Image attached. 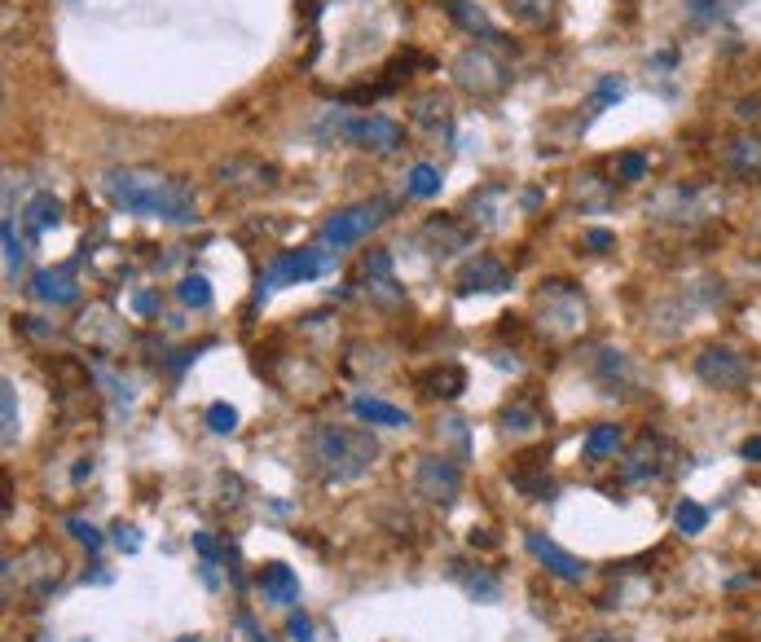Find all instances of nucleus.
<instances>
[{
  "mask_svg": "<svg viewBox=\"0 0 761 642\" xmlns=\"http://www.w3.org/2000/svg\"><path fill=\"white\" fill-rule=\"evenodd\" d=\"M102 194L119 212L128 216H150L168 220V225H194L198 220V198L185 181L150 168H115L102 176Z\"/></svg>",
  "mask_w": 761,
  "mask_h": 642,
  "instance_id": "obj_1",
  "label": "nucleus"
},
{
  "mask_svg": "<svg viewBox=\"0 0 761 642\" xmlns=\"http://www.w3.org/2000/svg\"><path fill=\"white\" fill-rule=\"evenodd\" d=\"M308 458L313 467L326 475L330 484H348V480H361L374 458H379V440L370 436L366 427H313L308 431Z\"/></svg>",
  "mask_w": 761,
  "mask_h": 642,
  "instance_id": "obj_2",
  "label": "nucleus"
},
{
  "mask_svg": "<svg viewBox=\"0 0 761 642\" xmlns=\"http://www.w3.org/2000/svg\"><path fill=\"white\" fill-rule=\"evenodd\" d=\"M317 137L326 141H344L357 150H374V154H396L405 146V128L388 115H348V110H330L317 124Z\"/></svg>",
  "mask_w": 761,
  "mask_h": 642,
  "instance_id": "obj_3",
  "label": "nucleus"
},
{
  "mask_svg": "<svg viewBox=\"0 0 761 642\" xmlns=\"http://www.w3.org/2000/svg\"><path fill=\"white\" fill-rule=\"evenodd\" d=\"M335 264V251L330 247H300V251H282V256L269 260V269L260 273V286H256V304L269 300L278 286H291V282H313Z\"/></svg>",
  "mask_w": 761,
  "mask_h": 642,
  "instance_id": "obj_4",
  "label": "nucleus"
},
{
  "mask_svg": "<svg viewBox=\"0 0 761 642\" xmlns=\"http://www.w3.org/2000/svg\"><path fill=\"white\" fill-rule=\"evenodd\" d=\"M392 212V203L388 198H366V203H352L344 207V212H335V216H326L322 220V229H317V242L322 247H352V242H361L366 234H374V229L388 220Z\"/></svg>",
  "mask_w": 761,
  "mask_h": 642,
  "instance_id": "obj_5",
  "label": "nucleus"
},
{
  "mask_svg": "<svg viewBox=\"0 0 761 642\" xmlns=\"http://www.w3.org/2000/svg\"><path fill=\"white\" fill-rule=\"evenodd\" d=\"M691 370H696L700 383H709L713 392H744L753 370H748V357H740L726 343H704V348L691 357Z\"/></svg>",
  "mask_w": 761,
  "mask_h": 642,
  "instance_id": "obj_6",
  "label": "nucleus"
},
{
  "mask_svg": "<svg viewBox=\"0 0 761 642\" xmlns=\"http://www.w3.org/2000/svg\"><path fill=\"white\" fill-rule=\"evenodd\" d=\"M506 80H511L506 66L493 58L489 49H480V44H471V49H462L454 58V84L471 97H498L506 88Z\"/></svg>",
  "mask_w": 761,
  "mask_h": 642,
  "instance_id": "obj_7",
  "label": "nucleus"
},
{
  "mask_svg": "<svg viewBox=\"0 0 761 642\" xmlns=\"http://www.w3.org/2000/svg\"><path fill=\"white\" fill-rule=\"evenodd\" d=\"M414 489L432 506H454L462 497V471L449 458L427 453V458H418V467H414Z\"/></svg>",
  "mask_w": 761,
  "mask_h": 642,
  "instance_id": "obj_8",
  "label": "nucleus"
},
{
  "mask_svg": "<svg viewBox=\"0 0 761 642\" xmlns=\"http://www.w3.org/2000/svg\"><path fill=\"white\" fill-rule=\"evenodd\" d=\"M216 181L225 190H242V194H260L278 185V168L264 159H251V154H234V159L216 163Z\"/></svg>",
  "mask_w": 761,
  "mask_h": 642,
  "instance_id": "obj_9",
  "label": "nucleus"
},
{
  "mask_svg": "<svg viewBox=\"0 0 761 642\" xmlns=\"http://www.w3.org/2000/svg\"><path fill=\"white\" fill-rule=\"evenodd\" d=\"M669 453V440L665 436H656V431H643V436L634 440V449L625 453V462H621V480L625 484H652L665 475V458Z\"/></svg>",
  "mask_w": 761,
  "mask_h": 642,
  "instance_id": "obj_10",
  "label": "nucleus"
},
{
  "mask_svg": "<svg viewBox=\"0 0 761 642\" xmlns=\"http://www.w3.org/2000/svg\"><path fill=\"white\" fill-rule=\"evenodd\" d=\"M515 286V273L506 269L502 260H493V256H476L467 264V269L458 273V291L462 295H498V291H511Z\"/></svg>",
  "mask_w": 761,
  "mask_h": 642,
  "instance_id": "obj_11",
  "label": "nucleus"
},
{
  "mask_svg": "<svg viewBox=\"0 0 761 642\" xmlns=\"http://www.w3.org/2000/svg\"><path fill=\"white\" fill-rule=\"evenodd\" d=\"M718 159H722V168L731 172L735 181L761 185V137H757V132H744V137L722 141Z\"/></svg>",
  "mask_w": 761,
  "mask_h": 642,
  "instance_id": "obj_12",
  "label": "nucleus"
},
{
  "mask_svg": "<svg viewBox=\"0 0 761 642\" xmlns=\"http://www.w3.org/2000/svg\"><path fill=\"white\" fill-rule=\"evenodd\" d=\"M524 546H528V555H533L550 572V577H559V581H581L590 572V563H581L577 555H568L564 546H555V541L542 537V533H524Z\"/></svg>",
  "mask_w": 761,
  "mask_h": 642,
  "instance_id": "obj_13",
  "label": "nucleus"
},
{
  "mask_svg": "<svg viewBox=\"0 0 761 642\" xmlns=\"http://www.w3.org/2000/svg\"><path fill=\"white\" fill-rule=\"evenodd\" d=\"M256 590H260V599L264 603H273V607H286L291 612L295 603H300V577H295L286 563H269V568L256 577Z\"/></svg>",
  "mask_w": 761,
  "mask_h": 642,
  "instance_id": "obj_14",
  "label": "nucleus"
},
{
  "mask_svg": "<svg viewBox=\"0 0 761 642\" xmlns=\"http://www.w3.org/2000/svg\"><path fill=\"white\" fill-rule=\"evenodd\" d=\"M31 295L44 304H75L80 300V282H75L71 264H62V269H40L36 278H31Z\"/></svg>",
  "mask_w": 761,
  "mask_h": 642,
  "instance_id": "obj_15",
  "label": "nucleus"
},
{
  "mask_svg": "<svg viewBox=\"0 0 761 642\" xmlns=\"http://www.w3.org/2000/svg\"><path fill=\"white\" fill-rule=\"evenodd\" d=\"M423 242H432L436 256H458L471 247V229H462L454 216H432L423 225Z\"/></svg>",
  "mask_w": 761,
  "mask_h": 642,
  "instance_id": "obj_16",
  "label": "nucleus"
},
{
  "mask_svg": "<svg viewBox=\"0 0 761 642\" xmlns=\"http://www.w3.org/2000/svg\"><path fill=\"white\" fill-rule=\"evenodd\" d=\"M352 414L370 427H410V414L388 405V401H379V396H357V401H352Z\"/></svg>",
  "mask_w": 761,
  "mask_h": 642,
  "instance_id": "obj_17",
  "label": "nucleus"
},
{
  "mask_svg": "<svg viewBox=\"0 0 761 642\" xmlns=\"http://www.w3.org/2000/svg\"><path fill=\"white\" fill-rule=\"evenodd\" d=\"M449 572H454V581H462V590H467L476 603H498L502 585H498V577H493L489 568H480L476 563V572H467V563H449Z\"/></svg>",
  "mask_w": 761,
  "mask_h": 642,
  "instance_id": "obj_18",
  "label": "nucleus"
},
{
  "mask_svg": "<svg viewBox=\"0 0 761 642\" xmlns=\"http://www.w3.org/2000/svg\"><path fill=\"white\" fill-rule=\"evenodd\" d=\"M440 9H445V14L454 18L462 31H471V36H480V40H502V31L493 27V22L484 18L476 5H467V0H440Z\"/></svg>",
  "mask_w": 761,
  "mask_h": 642,
  "instance_id": "obj_19",
  "label": "nucleus"
},
{
  "mask_svg": "<svg viewBox=\"0 0 761 642\" xmlns=\"http://www.w3.org/2000/svg\"><path fill=\"white\" fill-rule=\"evenodd\" d=\"M625 445V427H616V423H599L586 436V445H581V453H586L590 462H603V458H616Z\"/></svg>",
  "mask_w": 761,
  "mask_h": 642,
  "instance_id": "obj_20",
  "label": "nucleus"
},
{
  "mask_svg": "<svg viewBox=\"0 0 761 642\" xmlns=\"http://www.w3.org/2000/svg\"><path fill=\"white\" fill-rule=\"evenodd\" d=\"M506 14H511L515 22H524V27H550L559 14V0H502Z\"/></svg>",
  "mask_w": 761,
  "mask_h": 642,
  "instance_id": "obj_21",
  "label": "nucleus"
},
{
  "mask_svg": "<svg viewBox=\"0 0 761 642\" xmlns=\"http://www.w3.org/2000/svg\"><path fill=\"white\" fill-rule=\"evenodd\" d=\"M423 387H427V396L454 401V396L467 392V374H462V365H436L432 374H423Z\"/></svg>",
  "mask_w": 761,
  "mask_h": 642,
  "instance_id": "obj_22",
  "label": "nucleus"
},
{
  "mask_svg": "<svg viewBox=\"0 0 761 642\" xmlns=\"http://www.w3.org/2000/svg\"><path fill=\"white\" fill-rule=\"evenodd\" d=\"M449 102L440 93H427V97H418L414 102V124L418 128H427V132H449Z\"/></svg>",
  "mask_w": 761,
  "mask_h": 642,
  "instance_id": "obj_23",
  "label": "nucleus"
},
{
  "mask_svg": "<svg viewBox=\"0 0 761 642\" xmlns=\"http://www.w3.org/2000/svg\"><path fill=\"white\" fill-rule=\"evenodd\" d=\"M22 216H27V229H31V234H44V229H58V225H62V203H58L53 194H36Z\"/></svg>",
  "mask_w": 761,
  "mask_h": 642,
  "instance_id": "obj_24",
  "label": "nucleus"
},
{
  "mask_svg": "<svg viewBox=\"0 0 761 642\" xmlns=\"http://www.w3.org/2000/svg\"><path fill=\"white\" fill-rule=\"evenodd\" d=\"M176 300L185 308H212V282L203 273H185L181 286H176Z\"/></svg>",
  "mask_w": 761,
  "mask_h": 642,
  "instance_id": "obj_25",
  "label": "nucleus"
},
{
  "mask_svg": "<svg viewBox=\"0 0 761 642\" xmlns=\"http://www.w3.org/2000/svg\"><path fill=\"white\" fill-rule=\"evenodd\" d=\"M440 168H432V163H414L410 176H405V190H410L414 198H436L440 194Z\"/></svg>",
  "mask_w": 761,
  "mask_h": 642,
  "instance_id": "obj_26",
  "label": "nucleus"
},
{
  "mask_svg": "<svg viewBox=\"0 0 761 642\" xmlns=\"http://www.w3.org/2000/svg\"><path fill=\"white\" fill-rule=\"evenodd\" d=\"M0 418H5V431H0V440H5V449H14L18 440V392L14 383H0Z\"/></svg>",
  "mask_w": 761,
  "mask_h": 642,
  "instance_id": "obj_27",
  "label": "nucleus"
},
{
  "mask_svg": "<svg viewBox=\"0 0 761 642\" xmlns=\"http://www.w3.org/2000/svg\"><path fill=\"white\" fill-rule=\"evenodd\" d=\"M674 524H678V533L696 537V533H704V528H709V511H704L700 502H691V497H682L678 511H674Z\"/></svg>",
  "mask_w": 761,
  "mask_h": 642,
  "instance_id": "obj_28",
  "label": "nucleus"
},
{
  "mask_svg": "<svg viewBox=\"0 0 761 642\" xmlns=\"http://www.w3.org/2000/svg\"><path fill=\"white\" fill-rule=\"evenodd\" d=\"M502 427H506V431H537V427H542V418H537L533 405H520V401H515V405L502 409Z\"/></svg>",
  "mask_w": 761,
  "mask_h": 642,
  "instance_id": "obj_29",
  "label": "nucleus"
},
{
  "mask_svg": "<svg viewBox=\"0 0 761 642\" xmlns=\"http://www.w3.org/2000/svg\"><path fill=\"white\" fill-rule=\"evenodd\" d=\"M643 176H647V154L625 150L621 159H616V181H621V185H638Z\"/></svg>",
  "mask_w": 761,
  "mask_h": 642,
  "instance_id": "obj_30",
  "label": "nucleus"
},
{
  "mask_svg": "<svg viewBox=\"0 0 761 642\" xmlns=\"http://www.w3.org/2000/svg\"><path fill=\"white\" fill-rule=\"evenodd\" d=\"M207 427H212L216 436H229V431L238 427V409L225 405V401H212L207 405Z\"/></svg>",
  "mask_w": 761,
  "mask_h": 642,
  "instance_id": "obj_31",
  "label": "nucleus"
},
{
  "mask_svg": "<svg viewBox=\"0 0 761 642\" xmlns=\"http://www.w3.org/2000/svg\"><path fill=\"white\" fill-rule=\"evenodd\" d=\"M361 273H366V282H392V256L388 251H366Z\"/></svg>",
  "mask_w": 761,
  "mask_h": 642,
  "instance_id": "obj_32",
  "label": "nucleus"
},
{
  "mask_svg": "<svg viewBox=\"0 0 761 642\" xmlns=\"http://www.w3.org/2000/svg\"><path fill=\"white\" fill-rule=\"evenodd\" d=\"M0 238H5V273L14 278L18 273V264H22V242H18V234H14V220L5 216V225H0Z\"/></svg>",
  "mask_w": 761,
  "mask_h": 642,
  "instance_id": "obj_33",
  "label": "nucleus"
},
{
  "mask_svg": "<svg viewBox=\"0 0 761 642\" xmlns=\"http://www.w3.org/2000/svg\"><path fill=\"white\" fill-rule=\"evenodd\" d=\"M66 533L80 541V546H88V550H102V533H97L88 519H66Z\"/></svg>",
  "mask_w": 761,
  "mask_h": 642,
  "instance_id": "obj_34",
  "label": "nucleus"
},
{
  "mask_svg": "<svg viewBox=\"0 0 761 642\" xmlns=\"http://www.w3.org/2000/svg\"><path fill=\"white\" fill-rule=\"evenodd\" d=\"M286 638H291V642H317L313 638V621H308L304 612H291V616H286Z\"/></svg>",
  "mask_w": 761,
  "mask_h": 642,
  "instance_id": "obj_35",
  "label": "nucleus"
},
{
  "mask_svg": "<svg viewBox=\"0 0 761 642\" xmlns=\"http://www.w3.org/2000/svg\"><path fill=\"white\" fill-rule=\"evenodd\" d=\"M594 97H599V106L621 102V97H625V84L616 80V75H608V80H599V88H594Z\"/></svg>",
  "mask_w": 761,
  "mask_h": 642,
  "instance_id": "obj_36",
  "label": "nucleus"
},
{
  "mask_svg": "<svg viewBox=\"0 0 761 642\" xmlns=\"http://www.w3.org/2000/svg\"><path fill=\"white\" fill-rule=\"evenodd\" d=\"M581 242H586L590 251H612V247H616V238L608 234V229H586V234H581Z\"/></svg>",
  "mask_w": 761,
  "mask_h": 642,
  "instance_id": "obj_37",
  "label": "nucleus"
},
{
  "mask_svg": "<svg viewBox=\"0 0 761 642\" xmlns=\"http://www.w3.org/2000/svg\"><path fill=\"white\" fill-rule=\"evenodd\" d=\"M115 546L124 550V555H137V550H141V537H137V528H124V524H119V528H115Z\"/></svg>",
  "mask_w": 761,
  "mask_h": 642,
  "instance_id": "obj_38",
  "label": "nucleus"
},
{
  "mask_svg": "<svg viewBox=\"0 0 761 642\" xmlns=\"http://www.w3.org/2000/svg\"><path fill=\"white\" fill-rule=\"evenodd\" d=\"M194 550L203 555V563H216V559H220V546H216V541L207 537V533H194Z\"/></svg>",
  "mask_w": 761,
  "mask_h": 642,
  "instance_id": "obj_39",
  "label": "nucleus"
},
{
  "mask_svg": "<svg viewBox=\"0 0 761 642\" xmlns=\"http://www.w3.org/2000/svg\"><path fill=\"white\" fill-rule=\"evenodd\" d=\"M132 308H137V313H159V295L137 291V295H132Z\"/></svg>",
  "mask_w": 761,
  "mask_h": 642,
  "instance_id": "obj_40",
  "label": "nucleus"
},
{
  "mask_svg": "<svg viewBox=\"0 0 761 642\" xmlns=\"http://www.w3.org/2000/svg\"><path fill=\"white\" fill-rule=\"evenodd\" d=\"M687 5H691V14H696L700 22H709L713 14H718V0H687Z\"/></svg>",
  "mask_w": 761,
  "mask_h": 642,
  "instance_id": "obj_41",
  "label": "nucleus"
},
{
  "mask_svg": "<svg viewBox=\"0 0 761 642\" xmlns=\"http://www.w3.org/2000/svg\"><path fill=\"white\" fill-rule=\"evenodd\" d=\"M735 115H740V119H757V115H761V97H744Z\"/></svg>",
  "mask_w": 761,
  "mask_h": 642,
  "instance_id": "obj_42",
  "label": "nucleus"
},
{
  "mask_svg": "<svg viewBox=\"0 0 761 642\" xmlns=\"http://www.w3.org/2000/svg\"><path fill=\"white\" fill-rule=\"evenodd\" d=\"M740 453H744L748 462H761V436H748L744 445H740Z\"/></svg>",
  "mask_w": 761,
  "mask_h": 642,
  "instance_id": "obj_43",
  "label": "nucleus"
},
{
  "mask_svg": "<svg viewBox=\"0 0 761 642\" xmlns=\"http://www.w3.org/2000/svg\"><path fill=\"white\" fill-rule=\"evenodd\" d=\"M88 475H93V458H84V462H80V467H75V471H71V480H75V484H84V480H88Z\"/></svg>",
  "mask_w": 761,
  "mask_h": 642,
  "instance_id": "obj_44",
  "label": "nucleus"
},
{
  "mask_svg": "<svg viewBox=\"0 0 761 642\" xmlns=\"http://www.w3.org/2000/svg\"><path fill=\"white\" fill-rule=\"evenodd\" d=\"M581 642H625L621 634H608V629H599V634H586Z\"/></svg>",
  "mask_w": 761,
  "mask_h": 642,
  "instance_id": "obj_45",
  "label": "nucleus"
},
{
  "mask_svg": "<svg viewBox=\"0 0 761 642\" xmlns=\"http://www.w3.org/2000/svg\"><path fill=\"white\" fill-rule=\"evenodd\" d=\"M471 546H498V541L484 533V528H476V533H471Z\"/></svg>",
  "mask_w": 761,
  "mask_h": 642,
  "instance_id": "obj_46",
  "label": "nucleus"
},
{
  "mask_svg": "<svg viewBox=\"0 0 761 642\" xmlns=\"http://www.w3.org/2000/svg\"><path fill=\"white\" fill-rule=\"evenodd\" d=\"M176 642H203V638H176Z\"/></svg>",
  "mask_w": 761,
  "mask_h": 642,
  "instance_id": "obj_47",
  "label": "nucleus"
}]
</instances>
